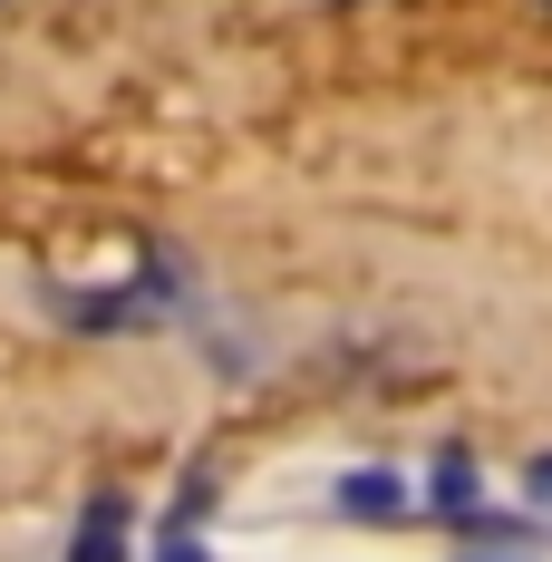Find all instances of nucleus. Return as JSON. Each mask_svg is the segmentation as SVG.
<instances>
[{
    "instance_id": "obj_1",
    "label": "nucleus",
    "mask_w": 552,
    "mask_h": 562,
    "mask_svg": "<svg viewBox=\"0 0 552 562\" xmlns=\"http://www.w3.org/2000/svg\"><path fill=\"white\" fill-rule=\"evenodd\" d=\"M339 514H349V524H387V514H407V475H387V465L339 475Z\"/></svg>"
},
{
    "instance_id": "obj_2",
    "label": "nucleus",
    "mask_w": 552,
    "mask_h": 562,
    "mask_svg": "<svg viewBox=\"0 0 552 562\" xmlns=\"http://www.w3.org/2000/svg\"><path fill=\"white\" fill-rule=\"evenodd\" d=\"M68 562H126V505H116V495L88 505V524L68 533Z\"/></svg>"
},
{
    "instance_id": "obj_3",
    "label": "nucleus",
    "mask_w": 552,
    "mask_h": 562,
    "mask_svg": "<svg viewBox=\"0 0 552 562\" xmlns=\"http://www.w3.org/2000/svg\"><path fill=\"white\" fill-rule=\"evenodd\" d=\"M437 514L446 524H475V465L465 456H437Z\"/></svg>"
},
{
    "instance_id": "obj_4",
    "label": "nucleus",
    "mask_w": 552,
    "mask_h": 562,
    "mask_svg": "<svg viewBox=\"0 0 552 562\" xmlns=\"http://www.w3.org/2000/svg\"><path fill=\"white\" fill-rule=\"evenodd\" d=\"M146 562H214V553H204L184 524H156V553H146Z\"/></svg>"
},
{
    "instance_id": "obj_5",
    "label": "nucleus",
    "mask_w": 552,
    "mask_h": 562,
    "mask_svg": "<svg viewBox=\"0 0 552 562\" xmlns=\"http://www.w3.org/2000/svg\"><path fill=\"white\" fill-rule=\"evenodd\" d=\"M533 505H552V465H533Z\"/></svg>"
}]
</instances>
